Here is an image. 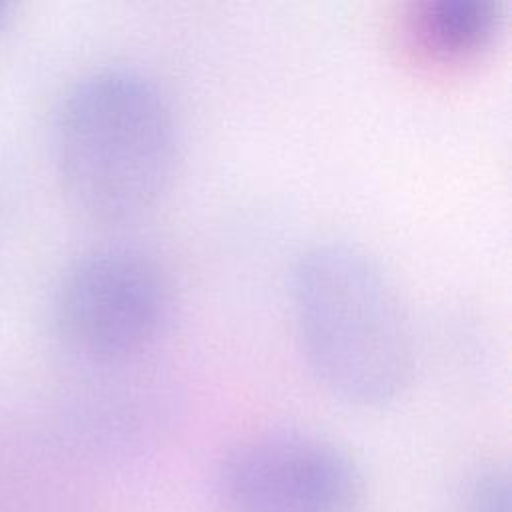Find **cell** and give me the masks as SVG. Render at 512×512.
<instances>
[{
	"mask_svg": "<svg viewBox=\"0 0 512 512\" xmlns=\"http://www.w3.org/2000/svg\"><path fill=\"white\" fill-rule=\"evenodd\" d=\"M180 154L178 118L146 70L94 68L60 98L52 158L70 204L98 222H128L168 192Z\"/></svg>",
	"mask_w": 512,
	"mask_h": 512,
	"instance_id": "obj_1",
	"label": "cell"
},
{
	"mask_svg": "<svg viewBox=\"0 0 512 512\" xmlns=\"http://www.w3.org/2000/svg\"><path fill=\"white\" fill-rule=\"evenodd\" d=\"M288 306L314 378L356 406L394 400L414 370V330L382 264L344 240L314 242L288 272Z\"/></svg>",
	"mask_w": 512,
	"mask_h": 512,
	"instance_id": "obj_2",
	"label": "cell"
},
{
	"mask_svg": "<svg viewBox=\"0 0 512 512\" xmlns=\"http://www.w3.org/2000/svg\"><path fill=\"white\" fill-rule=\"evenodd\" d=\"M174 284L136 246H98L62 272L52 300L60 344L90 364H120L148 352L168 330Z\"/></svg>",
	"mask_w": 512,
	"mask_h": 512,
	"instance_id": "obj_3",
	"label": "cell"
},
{
	"mask_svg": "<svg viewBox=\"0 0 512 512\" xmlns=\"http://www.w3.org/2000/svg\"><path fill=\"white\" fill-rule=\"evenodd\" d=\"M228 512H350L362 492L352 456L304 430H268L236 442L216 470Z\"/></svg>",
	"mask_w": 512,
	"mask_h": 512,
	"instance_id": "obj_4",
	"label": "cell"
},
{
	"mask_svg": "<svg viewBox=\"0 0 512 512\" xmlns=\"http://www.w3.org/2000/svg\"><path fill=\"white\" fill-rule=\"evenodd\" d=\"M502 22L500 0H414L400 14L398 38L422 64H466L494 44Z\"/></svg>",
	"mask_w": 512,
	"mask_h": 512,
	"instance_id": "obj_5",
	"label": "cell"
},
{
	"mask_svg": "<svg viewBox=\"0 0 512 512\" xmlns=\"http://www.w3.org/2000/svg\"><path fill=\"white\" fill-rule=\"evenodd\" d=\"M466 512H512V484L508 472L490 468L468 486Z\"/></svg>",
	"mask_w": 512,
	"mask_h": 512,
	"instance_id": "obj_6",
	"label": "cell"
},
{
	"mask_svg": "<svg viewBox=\"0 0 512 512\" xmlns=\"http://www.w3.org/2000/svg\"><path fill=\"white\" fill-rule=\"evenodd\" d=\"M4 10H6V4H4V2H0V20L4 18Z\"/></svg>",
	"mask_w": 512,
	"mask_h": 512,
	"instance_id": "obj_7",
	"label": "cell"
}]
</instances>
